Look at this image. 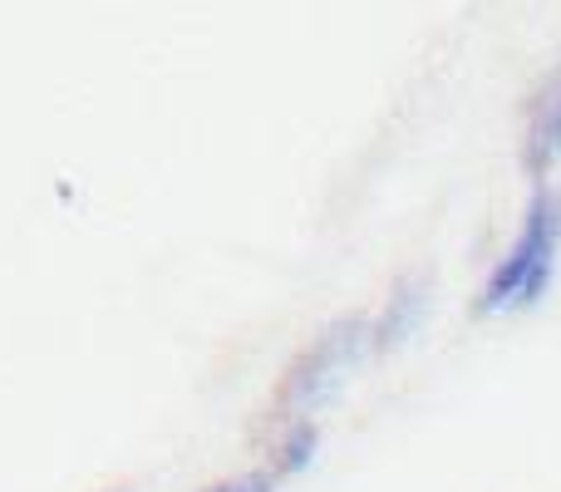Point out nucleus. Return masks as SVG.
I'll return each instance as SVG.
<instances>
[{"instance_id": "f257e3e1", "label": "nucleus", "mask_w": 561, "mask_h": 492, "mask_svg": "<svg viewBox=\"0 0 561 492\" xmlns=\"http://www.w3.org/2000/svg\"><path fill=\"white\" fill-rule=\"evenodd\" d=\"M561 266V187L533 183L513 242L478 286V316H523L547 300Z\"/></svg>"}, {"instance_id": "f03ea898", "label": "nucleus", "mask_w": 561, "mask_h": 492, "mask_svg": "<svg viewBox=\"0 0 561 492\" xmlns=\"http://www.w3.org/2000/svg\"><path fill=\"white\" fill-rule=\"evenodd\" d=\"M375 355L369 345V316H340L290 359L286 379L276 394V414L286 419H316L325 404H335L345 394V385L355 379V369Z\"/></svg>"}, {"instance_id": "7ed1b4c3", "label": "nucleus", "mask_w": 561, "mask_h": 492, "mask_svg": "<svg viewBox=\"0 0 561 492\" xmlns=\"http://www.w3.org/2000/svg\"><path fill=\"white\" fill-rule=\"evenodd\" d=\"M428 310H434V281H428L424 271L399 276L394 286H389L385 306L369 316V345H375V355H394V350H404L409 340L424 330Z\"/></svg>"}, {"instance_id": "20e7f679", "label": "nucleus", "mask_w": 561, "mask_h": 492, "mask_svg": "<svg viewBox=\"0 0 561 492\" xmlns=\"http://www.w3.org/2000/svg\"><path fill=\"white\" fill-rule=\"evenodd\" d=\"M561 163V75L533 94V114H527L523 134V168L533 183H547V173Z\"/></svg>"}, {"instance_id": "39448f33", "label": "nucleus", "mask_w": 561, "mask_h": 492, "mask_svg": "<svg viewBox=\"0 0 561 492\" xmlns=\"http://www.w3.org/2000/svg\"><path fill=\"white\" fill-rule=\"evenodd\" d=\"M316 458H320V424L316 419H290V424L280 428L276 454L266 468H272L276 478H300L316 468Z\"/></svg>"}, {"instance_id": "423d86ee", "label": "nucleus", "mask_w": 561, "mask_h": 492, "mask_svg": "<svg viewBox=\"0 0 561 492\" xmlns=\"http://www.w3.org/2000/svg\"><path fill=\"white\" fill-rule=\"evenodd\" d=\"M276 483L280 478L272 468H247V473H232V478H222V483H213L203 492H276Z\"/></svg>"}, {"instance_id": "0eeeda50", "label": "nucleus", "mask_w": 561, "mask_h": 492, "mask_svg": "<svg viewBox=\"0 0 561 492\" xmlns=\"http://www.w3.org/2000/svg\"><path fill=\"white\" fill-rule=\"evenodd\" d=\"M118 492H134V488H118Z\"/></svg>"}]
</instances>
